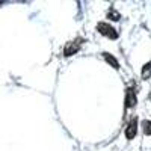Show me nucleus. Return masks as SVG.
<instances>
[{"label":"nucleus","mask_w":151,"mask_h":151,"mask_svg":"<svg viewBox=\"0 0 151 151\" xmlns=\"http://www.w3.org/2000/svg\"><path fill=\"white\" fill-rule=\"evenodd\" d=\"M141 77L144 79V80H148L150 77H151V60L150 62H147V64L142 67V73H141Z\"/></svg>","instance_id":"6"},{"label":"nucleus","mask_w":151,"mask_h":151,"mask_svg":"<svg viewBox=\"0 0 151 151\" xmlns=\"http://www.w3.org/2000/svg\"><path fill=\"white\" fill-rule=\"evenodd\" d=\"M142 129H144V133L147 136H151V119H145L142 122Z\"/></svg>","instance_id":"7"},{"label":"nucleus","mask_w":151,"mask_h":151,"mask_svg":"<svg viewBox=\"0 0 151 151\" xmlns=\"http://www.w3.org/2000/svg\"><path fill=\"white\" fill-rule=\"evenodd\" d=\"M107 15H109V18H110V20H115V21L121 18V15L118 14L116 11H113V9H110V11H109V14H107Z\"/></svg>","instance_id":"8"},{"label":"nucleus","mask_w":151,"mask_h":151,"mask_svg":"<svg viewBox=\"0 0 151 151\" xmlns=\"http://www.w3.org/2000/svg\"><path fill=\"white\" fill-rule=\"evenodd\" d=\"M103 58H104V60L107 62V64H110V67H113L115 70H119V62H118V59L113 56L112 53L104 52V53H103Z\"/></svg>","instance_id":"5"},{"label":"nucleus","mask_w":151,"mask_h":151,"mask_svg":"<svg viewBox=\"0 0 151 151\" xmlns=\"http://www.w3.org/2000/svg\"><path fill=\"white\" fill-rule=\"evenodd\" d=\"M136 133H137V118H132L127 124V127H125V137L132 141L136 136Z\"/></svg>","instance_id":"4"},{"label":"nucleus","mask_w":151,"mask_h":151,"mask_svg":"<svg viewBox=\"0 0 151 151\" xmlns=\"http://www.w3.org/2000/svg\"><path fill=\"white\" fill-rule=\"evenodd\" d=\"M82 41L83 40H80V38H77V40H74V41H70V42H67V45H65V48H64V56H73V55H76L80 50V47H82Z\"/></svg>","instance_id":"2"},{"label":"nucleus","mask_w":151,"mask_h":151,"mask_svg":"<svg viewBox=\"0 0 151 151\" xmlns=\"http://www.w3.org/2000/svg\"><path fill=\"white\" fill-rule=\"evenodd\" d=\"M125 109H132L136 106L137 103V98H136V92H134V88H127V91H125Z\"/></svg>","instance_id":"3"},{"label":"nucleus","mask_w":151,"mask_h":151,"mask_svg":"<svg viewBox=\"0 0 151 151\" xmlns=\"http://www.w3.org/2000/svg\"><path fill=\"white\" fill-rule=\"evenodd\" d=\"M97 30L101 33L103 36L110 38V40H116V38L119 36V33L115 30V27H112L110 24L106 23V21H100V23L97 24Z\"/></svg>","instance_id":"1"}]
</instances>
